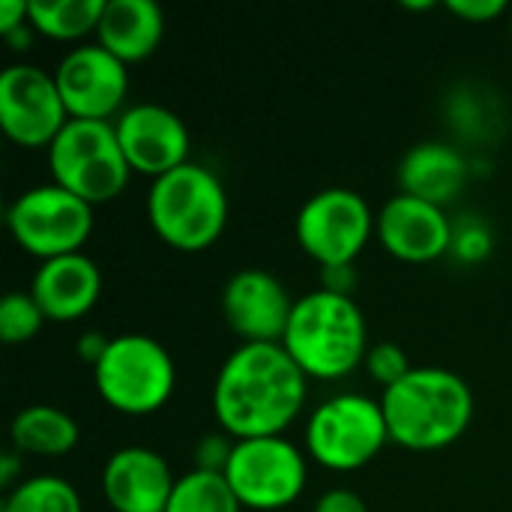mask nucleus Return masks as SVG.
<instances>
[{
    "label": "nucleus",
    "mask_w": 512,
    "mask_h": 512,
    "mask_svg": "<svg viewBox=\"0 0 512 512\" xmlns=\"http://www.w3.org/2000/svg\"><path fill=\"white\" fill-rule=\"evenodd\" d=\"M390 444L411 453L453 447L474 420L468 381L441 366H414L399 384L381 393Z\"/></svg>",
    "instance_id": "2"
},
{
    "label": "nucleus",
    "mask_w": 512,
    "mask_h": 512,
    "mask_svg": "<svg viewBox=\"0 0 512 512\" xmlns=\"http://www.w3.org/2000/svg\"><path fill=\"white\" fill-rule=\"evenodd\" d=\"M30 24V3L24 0H0V36L6 39L9 33L21 30Z\"/></svg>",
    "instance_id": "30"
},
{
    "label": "nucleus",
    "mask_w": 512,
    "mask_h": 512,
    "mask_svg": "<svg viewBox=\"0 0 512 512\" xmlns=\"http://www.w3.org/2000/svg\"><path fill=\"white\" fill-rule=\"evenodd\" d=\"M165 512H243V507L231 492L225 474H207L192 468L177 477Z\"/></svg>",
    "instance_id": "23"
},
{
    "label": "nucleus",
    "mask_w": 512,
    "mask_h": 512,
    "mask_svg": "<svg viewBox=\"0 0 512 512\" xmlns=\"http://www.w3.org/2000/svg\"><path fill=\"white\" fill-rule=\"evenodd\" d=\"M174 483L168 459L150 447H120L102 468V495L111 512H165Z\"/></svg>",
    "instance_id": "16"
},
{
    "label": "nucleus",
    "mask_w": 512,
    "mask_h": 512,
    "mask_svg": "<svg viewBox=\"0 0 512 512\" xmlns=\"http://www.w3.org/2000/svg\"><path fill=\"white\" fill-rule=\"evenodd\" d=\"M396 180L402 195L447 207L468 183V159L447 141H420L402 156Z\"/></svg>",
    "instance_id": "18"
},
{
    "label": "nucleus",
    "mask_w": 512,
    "mask_h": 512,
    "mask_svg": "<svg viewBox=\"0 0 512 512\" xmlns=\"http://www.w3.org/2000/svg\"><path fill=\"white\" fill-rule=\"evenodd\" d=\"M99 399L126 417L162 411L177 387V369L168 348L144 333H123L108 342L105 357L93 366Z\"/></svg>",
    "instance_id": "5"
},
{
    "label": "nucleus",
    "mask_w": 512,
    "mask_h": 512,
    "mask_svg": "<svg viewBox=\"0 0 512 512\" xmlns=\"http://www.w3.org/2000/svg\"><path fill=\"white\" fill-rule=\"evenodd\" d=\"M444 9L468 24H489L507 12L504 0H447Z\"/></svg>",
    "instance_id": "28"
},
{
    "label": "nucleus",
    "mask_w": 512,
    "mask_h": 512,
    "mask_svg": "<svg viewBox=\"0 0 512 512\" xmlns=\"http://www.w3.org/2000/svg\"><path fill=\"white\" fill-rule=\"evenodd\" d=\"M225 480L243 510H288L306 492L309 456L285 435L237 441Z\"/></svg>",
    "instance_id": "10"
},
{
    "label": "nucleus",
    "mask_w": 512,
    "mask_h": 512,
    "mask_svg": "<svg viewBox=\"0 0 512 512\" xmlns=\"http://www.w3.org/2000/svg\"><path fill=\"white\" fill-rule=\"evenodd\" d=\"M114 132L132 174L150 177V183L192 162L189 126L183 123L180 114H174L165 105L156 102L129 105L114 120Z\"/></svg>",
    "instance_id": "13"
},
{
    "label": "nucleus",
    "mask_w": 512,
    "mask_h": 512,
    "mask_svg": "<svg viewBox=\"0 0 512 512\" xmlns=\"http://www.w3.org/2000/svg\"><path fill=\"white\" fill-rule=\"evenodd\" d=\"M294 297L267 270H237L222 288V315L240 345H282Z\"/></svg>",
    "instance_id": "14"
},
{
    "label": "nucleus",
    "mask_w": 512,
    "mask_h": 512,
    "mask_svg": "<svg viewBox=\"0 0 512 512\" xmlns=\"http://www.w3.org/2000/svg\"><path fill=\"white\" fill-rule=\"evenodd\" d=\"M453 228L456 222L447 216L444 207L411 198L393 195L375 213V237L384 252L402 264H432L453 249Z\"/></svg>",
    "instance_id": "15"
},
{
    "label": "nucleus",
    "mask_w": 512,
    "mask_h": 512,
    "mask_svg": "<svg viewBox=\"0 0 512 512\" xmlns=\"http://www.w3.org/2000/svg\"><path fill=\"white\" fill-rule=\"evenodd\" d=\"M24 480V456L15 450H6L0 456V486L3 492H12Z\"/></svg>",
    "instance_id": "31"
},
{
    "label": "nucleus",
    "mask_w": 512,
    "mask_h": 512,
    "mask_svg": "<svg viewBox=\"0 0 512 512\" xmlns=\"http://www.w3.org/2000/svg\"><path fill=\"white\" fill-rule=\"evenodd\" d=\"M510 39H512V18H510Z\"/></svg>",
    "instance_id": "36"
},
{
    "label": "nucleus",
    "mask_w": 512,
    "mask_h": 512,
    "mask_svg": "<svg viewBox=\"0 0 512 512\" xmlns=\"http://www.w3.org/2000/svg\"><path fill=\"white\" fill-rule=\"evenodd\" d=\"M492 252V231L480 219H462L453 228V249L450 255L462 264H480Z\"/></svg>",
    "instance_id": "26"
},
{
    "label": "nucleus",
    "mask_w": 512,
    "mask_h": 512,
    "mask_svg": "<svg viewBox=\"0 0 512 512\" xmlns=\"http://www.w3.org/2000/svg\"><path fill=\"white\" fill-rule=\"evenodd\" d=\"M312 512H369L363 495H357L354 489H327L318 501Z\"/></svg>",
    "instance_id": "29"
},
{
    "label": "nucleus",
    "mask_w": 512,
    "mask_h": 512,
    "mask_svg": "<svg viewBox=\"0 0 512 512\" xmlns=\"http://www.w3.org/2000/svg\"><path fill=\"white\" fill-rule=\"evenodd\" d=\"M6 225L15 246L42 264L84 249L93 234V207L57 183H42L9 204Z\"/></svg>",
    "instance_id": "8"
},
{
    "label": "nucleus",
    "mask_w": 512,
    "mask_h": 512,
    "mask_svg": "<svg viewBox=\"0 0 512 512\" xmlns=\"http://www.w3.org/2000/svg\"><path fill=\"white\" fill-rule=\"evenodd\" d=\"M0 512H84V504L69 480L57 474H36L6 492Z\"/></svg>",
    "instance_id": "22"
},
{
    "label": "nucleus",
    "mask_w": 512,
    "mask_h": 512,
    "mask_svg": "<svg viewBox=\"0 0 512 512\" xmlns=\"http://www.w3.org/2000/svg\"><path fill=\"white\" fill-rule=\"evenodd\" d=\"M297 246L321 270L354 267L375 237V213L369 201L345 186L315 192L294 219Z\"/></svg>",
    "instance_id": "9"
},
{
    "label": "nucleus",
    "mask_w": 512,
    "mask_h": 512,
    "mask_svg": "<svg viewBox=\"0 0 512 512\" xmlns=\"http://www.w3.org/2000/svg\"><path fill=\"white\" fill-rule=\"evenodd\" d=\"M33 36H36V30H33L30 24H24L21 30L9 33V36H6V42H9V48H12V51H27V45L33 42Z\"/></svg>",
    "instance_id": "34"
},
{
    "label": "nucleus",
    "mask_w": 512,
    "mask_h": 512,
    "mask_svg": "<svg viewBox=\"0 0 512 512\" xmlns=\"http://www.w3.org/2000/svg\"><path fill=\"white\" fill-rule=\"evenodd\" d=\"M363 366H366V375L381 387V393L390 390L393 384H399L414 369L411 360H408V354L396 342H378V345H372Z\"/></svg>",
    "instance_id": "25"
},
{
    "label": "nucleus",
    "mask_w": 512,
    "mask_h": 512,
    "mask_svg": "<svg viewBox=\"0 0 512 512\" xmlns=\"http://www.w3.org/2000/svg\"><path fill=\"white\" fill-rule=\"evenodd\" d=\"M165 36V15L153 0H105L96 42L132 66L156 54Z\"/></svg>",
    "instance_id": "19"
},
{
    "label": "nucleus",
    "mask_w": 512,
    "mask_h": 512,
    "mask_svg": "<svg viewBox=\"0 0 512 512\" xmlns=\"http://www.w3.org/2000/svg\"><path fill=\"white\" fill-rule=\"evenodd\" d=\"M54 81L69 120L114 123L126 111L129 66L108 54L99 42H81L69 48L54 69Z\"/></svg>",
    "instance_id": "12"
},
{
    "label": "nucleus",
    "mask_w": 512,
    "mask_h": 512,
    "mask_svg": "<svg viewBox=\"0 0 512 512\" xmlns=\"http://www.w3.org/2000/svg\"><path fill=\"white\" fill-rule=\"evenodd\" d=\"M105 0H30V27L54 42H78L96 33Z\"/></svg>",
    "instance_id": "21"
},
{
    "label": "nucleus",
    "mask_w": 512,
    "mask_h": 512,
    "mask_svg": "<svg viewBox=\"0 0 512 512\" xmlns=\"http://www.w3.org/2000/svg\"><path fill=\"white\" fill-rule=\"evenodd\" d=\"M45 153L51 183L63 186L90 207L120 198L129 186L132 168L120 150L114 123L69 120Z\"/></svg>",
    "instance_id": "7"
},
{
    "label": "nucleus",
    "mask_w": 512,
    "mask_h": 512,
    "mask_svg": "<svg viewBox=\"0 0 512 512\" xmlns=\"http://www.w3.org/2000/svg\"><path fill=\"white\" fill-rule=\"evenodd\" d=\"M282 348L309 381H342L366 363V315L351 294L309 291L294 303Z\"/></svg>",
    "instance_id": "3"
},
{
    "label": "nucleus",
    "mask_w": 512,
    "mask_h": 512,
    "mask_svg": "<svg viewBox=\"0 0 512 512\" xmlns=\"http://www.w3.org/2000/svg\"><path fill=\"white\" fill-rule=\"evenodd\" d=\"M108 342H111V339H105L102 333H84V336L78 339L75 351H78V357H81L87 366H96V363L105 357V351H108Z\"/></svg>",
    "instance_id": "33"
},
{
    "label": "nucleus",
    "mask_w": 512,
    "mask_h": 512,
    "mask_svg": "<svg viewBox=\"0 0 512 512\" xmlns=\"http://www.w3.org/2000/svg\"><path fill=\"white\" fill-rule=\"evenodd\" d=\"M45 315L30 291H9L0 300V339L6 345H24L39 336Z\"/></svg>",
    "instance_id": "24"
},
{
    "label": "nucleus",
    "mask_w": 512,
    "mask_h": 512,
    "mask_svg": "<svg viewBox=\"0 0 512 512\" xmlns=\"http://www.w3.org/2000/svg\"><path fill=\"white\" fill-rule=\"evenodd\" d=\"M321 279L327 291H336V294H351L354 285H357V270L354 267H330V270H321Z\"/></svg>",
    "instance_id": "32"
},
{
    "label": "nucleus",
    "mask_w": 512,
    "mask_h": 512,
    "mask_svg": "<svg viewBox=\"0 0 512 512\" xmlns=\"http://www.w3.org/2000/svg\"><path fill=\"white\" fill-rule=\"evenodd\" d=\"M306 399L309 378L282 345H237L213 381L216 426L234 441L285 435Z\"/></svg>",
    "instance_id": "1"
},
{
    "label": "nucleus",
    "mask_w": 512,
    "mask_h": 512,
    "mask_svg": "<svg viewBox=\"0 0 512 512\" xmlns=\"http://www.w3.org/2000/svg\"><path fill=\"white\" fill-rule=\"evenodd\" d=\"M306 456L333 471L354 474L372 465L390 444L381 399L363 393H336L312 408L306 420Z\"/></svg>",
    "instance_id": "6"
},
{
    "label": "nucleus",
    "mask_w": 512,
    "mask_h": 512,
    "mask_svg": "<svg viewBox=\"0 0 512 512\" xmlns=\"http://www.w3.org/2000/svg\"><path fill=\"white\" fill-rule=\"evenodd\" d=\"M147 222L168 249L204 252L225 234L228 192L210 168L186 162L150 183Z\"/></svg>",
    "instance_id": "4"
},
{
    "label": "nucleus",
    "mask_w": 512,
    "mask_h": 512,
    "mask_svg": "<svg viewBox=\"0 0 512 512\" xmlns=\"http://www.w3.org/2000/svg\"><path fill=\"white\" fill-rule=\"evenodd\" d=\"M30 297L39 303L45 321H81L102 297V270L84 252L42 261L30 279Z\"/></svg>",
    "instance_id": "17"
},
{
    "label": "nucleus",
    "mask_w": 512,
    "mask_h": 512,
    "mask_svg": "<svg viewBox=\"0 0 512 512\" xmlns=\"http://www.w3.org/2000/svg\"><path fill=\"white\" fill-rule=\"evenodd\" d=\"M402 9H408V12H429V9H435V3H432V0H420V3L405 0V3H402Z\"/></svg>",
    "instance_id": "35"
},
{
    "label": "nucleus",
    "mask_w": 512,
    "mask_h": 512,
    "mask_svg": "<svg viewBox=\"0 0 512 512\" xmlns=\"http://www.w3.org/2000/svg\"><path fill=\"white\" fill-rule=\"evenodd\" d=\"M234 438L225 435L222 429L219 432H210L204 435L198 444H195V471H207V474H225L228 462H231V453H234Z\"/></svg>",
    "instance_id": "27"
},
{
    "label": "nucleus",
    "mask_w": 512,
    "mask_h": 512,
    "mask_svg": "<svg viewBox=\"0 0 512 512\" xmlns=\"http://www.w3.org/2000/svg\"><path fill=\"white\" fill-rule=\"evenodd\" d=\"M69 123L54 72L33 63H12L0 72V126L24 150H48Z\"/></svg>",
    "instance_id": "11"
},
{
    "label": "nucleus",
    "mask_w": 512,
    "mask_h": 512,
    "mask_svg": "<svg viewBox=\"0 0 512 512\" xmlns=\"http://www.w3.org/2000/svg\"><path fill=\"white\" fill-rule=\"evenodd\" d=\"M12 450L36 459H63L78 447L81 429L72 414L57 405L21 408L9 426Z\"/></svg>",
    "instance_id": "20"
}]
</instances>
